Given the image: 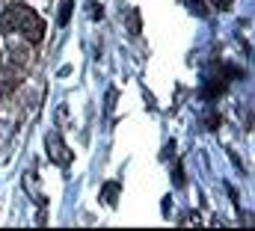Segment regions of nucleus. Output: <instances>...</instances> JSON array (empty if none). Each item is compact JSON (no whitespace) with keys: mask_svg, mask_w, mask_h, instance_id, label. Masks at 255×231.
<instances>
[{"mask_svg":"<svg viewBox=\"0 0 255 231\" xmlns=\"http://www.w3.org/2000/svg\"><path fill=\"white\" fill-rule=\"evenodd\" d=\"M184 6L196 9L193 15H208V6H205V0H184Z\"/></svg>","mask_w":255,"mask_h":231,"instance_id":"0eeeda50","label":"nucleus"},{"mask_svg":"<svg viewBox=\"0 0 255 231\" xmlns=\"http://www.w3.org/2000/svg\"><path fill=\"white\" fill-rule=\"evenodd\" d=\"M214 3H217V6H220V9H226V6H229V3H232V0H214Z\"/></svg>","mask_w":255,"mask_h":231,"instance_id":"1a4fd4ad","label":"nucleus"},{"mask_svg":"<svg viewBox=\"0 0 255 231\" xmlns=\"http://www.w3.org/2000/svg\"><path fill=\"white\" fill-rule=\"evenodd\" d=\"M0 27H3L6 33L24 36V39L33 42V45H39V42L45 39V21H42L30 6H24V3H12V6L0 15Z\"/></svg>","mask_w":255,"mask_h":231,"instance_id":"f257e3e1","label":"nucleus"},{"mask_svg":"<svg viewBox=\"0 0 255 231\" xmlns=\"http://www.w3.org/2000/svg\"><path fill=\"white\" fill-rule=\"evenodd\" d=\"M128 30H130L133 36H139V9H130V15H128Z\"/></svg>","mask_w":255,"mask_h":231,"instance_id":"423d86ee","label":"nucleus"},{"mask_svg":"<svg viewBox=\"0 0 255 231\" xmlns=\"http://www.w3.org/2000/svg\"><path fill=\"white\" fill-rule=\"evenodd\" d=\"M172 184H175V187H184V172H181V166L172 169Z\"/></svg>","mask_w":255,"mask_h":231,"instance_id":"6e6552de","label":"nucleus"},{"mask_svg":"<svg viewBox=\"0 0 255 231\" xmlns=\"http://www.w3.org/2000/svg\"><path fill=\"white\" fill-rule=\"evenodd\" d=\"M45 145H48V154H51V160L57 163V166H71V160H74V154L68 151V145L63 142V136L60 133H48V139H45Z\"/></svg>","mask_w":255,"mask_h":231,"instance_id":"7ed1b4c3","label":"nucleus"},{"mask_svg":"<svg viewBox=\"0 0 255 231\" xmlns=\"http://www.w3.org/2000/svg\"><path fill=\"white\" fill-rule=\"evenodd\" d=\"M119 193H122V184H119V181H110V184H104V187H101V205H110V208H116V199H119Z\"/></svg>","mask_w":255,"mask_h":231,"instance_id":"20e7f679","label":"nucleus"},{"mask_svg":"<svg viewBox=\"0 0 255 231\" xmlns=\"http://www.w3.org/2000/svg\"><path fill=\"white\" fill-rule=\"evenodd\" d=\"M71 9H74V0H63V3H60V15H57V24H60V27H65V24L71 21Z\"/></svg>","mask_w":255,"mask_h":231,"instance_id":"39448f33","label":"nucleus"},{"mask_svg":"<svg viewBox=\"0 0 255 231\" xmlns=\"http://www.w3.org/2000/svg\"><path fill=\"white\" fill-rule=\"evenodd\" d=\"M232 77H241V68H220L217 74H211L208 80H205V86H202V98L205 101H214V98H220L226 89H229V80Z\"/></svg>","mask_w":255,"mask_h":231,"instance_id":"f03ea898","label":"nucleus"}]
</instances>
